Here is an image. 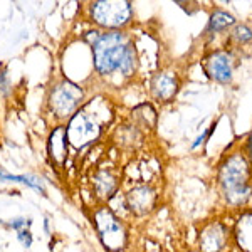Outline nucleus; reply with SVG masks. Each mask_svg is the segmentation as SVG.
I'll return each mask as SVG.
<instances>
[{"label":"nucleus","instance_id":"nucleus-1","mask_svg":"<svg viewBox=\"0 0 252 252\" xmlns=\"http://www.w3.org/2000/svg\"><path fill=\"white\" fill-rule=\"evenodd\" d=\"M219 180L230 205H242L249 198V166L241 153H235L222 165Z\"/></svg>","mask_w":252,"mask_h":252},{"label":"nucleus","instance_id":"nucleus-11","mask_svg":"<svg viewBox=\"0 0 252 252\" xmlns=\"http://www.w3.org/2000/svg\"><path fill=\"white\" fill-rule=\"evenodd\" d=\"M177 79L173 78L172 74L168 72H161V74L155 76L152 83V89H153V94H155L158 99L161 101H170L177 93Z\"/></svg>","mask_w":252,"mask_h":252},{"label":"nucleus","instance_id":"nucleus-4","mask_svg":"<svg viewBox=\"0 0 252 252\" xmlns=\"http://www.w3.org/2000/svg\"><path fill=\"white\" fill-rule=\"evenodd\" d=\"M96 229L99 232V237L103 241L104 247L109 251L123 249L126 242V232L121 222L115 217V214L108 209H99L94 214Z\"/></svg>","mask_w":252,"mask_h":252},{"label":"nucleus","instance_id":"nucleus-8","mask_svg":"<svg viewBox=\"0 0 252 252\" xmlns=\"http://www.w3.org/2000/svg\"><path fill=\"white\" fill-rule=\"evenodd\" d=\"M202 252H220L225 244V229L219 222H212L200 232Z\"/></svg>","mask_w":252,"mask_h":252},{"label":"nucleus","instance_id":"nucleus-2","mask_svg":"<svg viewBox=\"0 0 252 252\" xmlns=\"http://www.w3.org/2000/svg\"><path fill=\"white\" fill-rule=\"evenodd\" d=\"M128 46V39L121 32L101 34L93 42V56H94L96 71L99 74H111L116 69H120Z\"/></svg>","mask_w":252,"mask_h":252},{"label":"nucleus","instance_id":"nucleus-18","mask_svg":"<svg viewBox=\"0 0 252 252\" xmlns=\"http://www.w3.org/2000/svg\"><path fill=\"white\" fill-rule=\"evenodd\" d=\"M17 234H19L17 235L19 241L24 244V247H31L32 246V234H31V230L27 229V227H26V229H22V230H19Z\"/></svg>","mask_w":252,"mask_h":252},{"label":"nucleus","instance_id":"nucleus-12","mask_svg":"<svg viewBox=\"0 0 252 252\" xmlns=\"http://www.w3.org/2000/svg\"><path fill=\"white\" fill-rule=\"evenodd\" d=\"M235 239L242 251L252 252V214H244L237 220Z\"/></svg>","mask_w":252,"mask_h":252},{"label":"nucleus","instance_id":"nucleus-9","mask_svg":"<svg viewBox=\"0 0 252 252\" xmlns=\"http://www.w3.org/2000/svg\"><path fill=\"white\" fill-rule=\"evenodd\" d=\"M126 202L135 214H146L152 210L153 204H155V193L148 187H138L128 193Z\"/></svg>","mask_w":252,"mask_h":252},{"label":"nucleus","instance_id":"nucleus-19","mask_svg":"<svg viewBox=\"0 0 252 252\" xmlns=\"http://www.w3.org/2000/svg\"><path fill=\"white\" fill-rule=\"evenodd\" d=\"M0 91L3 94L9 93V81H7V72L5 71H0Z\"/></svg>","mask_w":252,"mask_h":252},{"label":"nucleus","instance_id":"nucleus-5","mask_svg":"<svg viewBox=\"0 0 252 252\" xmlns=\"http://www.w3.org/2000/svg\"><path fill=\"white\" fill-rule=\"evenodd\" d=\"M83 99V91L71 81H63L51 93V109L58 116H69Z\"/></svg>","mask_w":252,"mask_h":252},{"label":"nucleus","instance_id":"nucleus-17","mask_svg":"<svg viewBox=\"0 0 252 252\" xmlns=\"http://www.w3.org/2000/svg\"><path fill=\"white\" fill-rule=\"evenodd\" d=\"M232 37L235 40H239V42H249V40H252V29L247 26H237L232 34Z\"/></svg>","mask_w":252,"mask_h":252},{"label":"nucleus","instance_id":"nucleus-13","mask_svg":"<svg viewBox=\"0 0 252 252\" xmlns=\"http://www.w3.org/2000/svg\"><path fill=\"white\" fill-rule=\"evenodd\" d=\"M234 24H235L234 15L227 14V12H223V10H217L215 14L210 15L207 32H220L223 29H227V27L234 26Z\"/></svg>","mask_w":252,"mask_h":252},{"label":"nucleus","instance_id":"nucleus-15","mask_svg":"<svg viewBox=\"0 0 252 252\" xmlns=\"http://www.w3.org/2000/svg\"><path fill=\"white\" fill-rule=\"evenodd\" d=\"M19 182V184H24L27 187L34 190H39V192H44L42 189V184L37 180V178H32V177H27V175H12V173H7L5 170L0 168V182Z\"/></svg>","mask_w":252,"mask_h":252},{"label":"nucleus","instance_id":"nucleus-3","mask_svg":"<svg viewBox=\"0 0 252 252\" xmlns=\"http://www.w3.org/2000/svg\"><path fill=\"white\" fill-rule=\"evenodd\" d=\"M91 19L108 29L123 27L131 19V3L121 0H101L91 3Z\"/></svg>","mask_w":252,"mask_h":252},{"label":"nucleus","instance_id":"nucleus-6","mask_svg":"<svg viewBox=\"0 0 252 252\" xmlns=\"http://www.w3.org/2000/svg\"><path fill=\"white\" fill-rule=\"evenodd\" d=\"M66 131L67 141H71V145L76 148H83L99 136V125L91 120L86 113H78L71 118L69 125L66 126Z\"/></svg>","mask_w":252,"mask_h":252},{"label":"nucleus","instance_id":"nucleus-20","mask_svg":"<svg viewBox=\"0 0 252 252\" xmlns=\"http://www.w3.org/2000/svg\"><path fill=\"white\" fill-rule=\"evenodd\" d=\"M247 153H249V157L252 158V133H251L249 140H247Z\"/></svg>","mask_w":252,"mask_h":252},{"label":"nucleus","instance_id":"nucleus-10","mask_svg":"<svg viewBox=\"0 0 252 252\" xmlns=\"http://www.w3.org/2000/svg\"><path fill=\"white\" fill-rule=\"evenodd\" d=\"M49 155L54 161L63 163L67 155V131L66 126H59L49 136Z\"/></svg>","mask_w":252,"mask_h":252},{"label":"nucleus","instance_id":"nucleus-14","mask_svg":"<svg viewBox=\"0 0 252 252\" xmlns=\"http://www.w3.org/2000/svg\"><path fill=\"white\" fill-rule=\"evenodd\" d=\"M94 187L101 197H111V193L116 190V182L111 173L99 172L94 178Z\"/></svg>","mask_w":252,"mask_h":252},{"label":"nucleus","instance_id":"nucleus-16","mask_svg":"<svg viewBox=\"0 0 252 252\" xmlns=\"http://www.w3.org/2000/svg\"><path fill=\"white\" fill-rule=\"evenodd\" d=\"M135 67H136V52H135V47L129 44L128 49H126V52H125V58H123V61H121L120 71L123 72V74L129 76V74H133Z\"/></svg>","mask_w":252,"mask_h":252},{"label":"nucleus","instance_id":"nucleus-7","mask_svg":"<svg viewBox=\"0 0 252 252\" xmlns=\"http://www.w3.org/2000/svg\"><path fill=\"white\" fill-rule=\"evenodd\" d=\"M204 69L210 79L217 83H229L232 79V56L225 51H217L205 59Z\"/></svg>","mask_w":252,"mask_h":252}]
</instances>
